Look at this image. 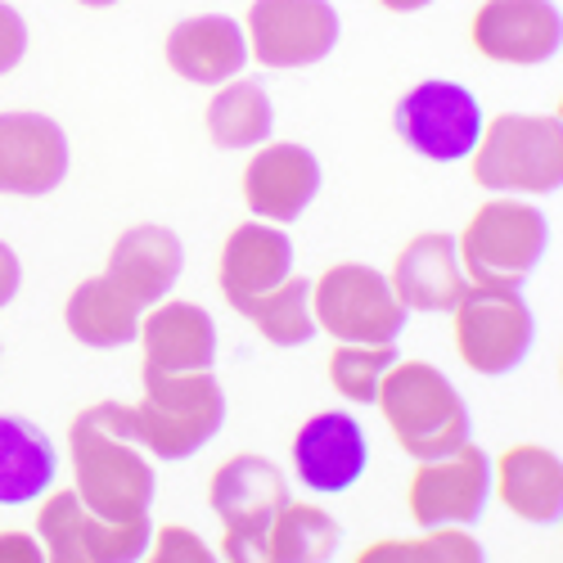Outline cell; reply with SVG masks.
Returning a JSON list of instances; mask_svg holds the SVG:
<instances>
[{"label":"cell","mask_w":563,"mask_h":563,"mask_svg":"<svg viewBox=\"0 0 563 563\" xmlns=\"http://www.w3.org/2000/svg\"><path fill=\"white\" fill-rule=\"evenodd\" d=\"M68 455L73 478L86 509H96L109 523H135L150 519L154 505V464L131 429V406L122 401H96L86 406L68 429Z\"/></svg>","instance_id":"obj_1"},{"label":"cell","mask_w":563,"mask_h":563,"mask_svg":"<svg viewBox=\"0 0 563 563\" xmlns=\"http://www.w3.org/2000/svg\"><path fill=\"white\" fill-rule=\"evenodd\" d=\"M225 424V393L212 369H145V397L131 406V429L154 460H185L203 451Z\"/></svg>","instance_id":"obj_2"},{"label":"cell","mask_w":563,"mask_h":563,"mask_svg":"<svg viewBox=\"0 0 563 563\" xmlns=\"http://www.w3.org/2000/svg\"><path fill=\"white\" fill-rule=\"evenodd\" d=\"M374 401H379L397 446L415 460H438L468 442V406L429 361H393Z\"/></svg>","instance_id":"obj_3"},{"label":"cell","mask_w":563,"mask_h":563,"mask_svg":"<svg viewBox=\"0 0 563 563\" xmlns=\"http://www.w3.org/2000/svg\"><path fill=\"white\" fill-rule=\"evenodd\" d=\"M474 180L492 195H554L563 185V126L550 113H500L474 145Z\"/></svg>","instance_id":"obj_4"},{"label":"cell","mask_w":563,"mask_h":563,"mask_svg":"<svg viewBox=\"0 0 563 563\" xmlns=\"http://www.w3.org/2000/svg\"><path fill=\"white\" fill-rule=\"evenodd\" d=\"M545 244H550V225L541 208L519 203V199H492L468 217L464 234L455 240V253H460L468 285L519 289L537 271Z\"/></svg>","instance_id":"obj_5"},{"label":"cell","mask_w":563,"mask_h":563,"mask_svg":"<svg viewBox=\"0 0 563 563\" xmlns=\"http://www.w3.org/2000/svg\"><path fill=\"white\" fill-rule=\"evenodd\" d=\"M208 500H212V514L225 528L221 554L234 559V563H266L271 519L289 505L285 474L262 455H234L212 474Z\"/></svg>","instance_id":"obj_6"},{"label":"cell","mask_w":563,"mask_h":563,"mask_svg":"<svg viewBox=\"0 0 563 563\" xmlns=\"http://www.w3.org/2000/svg\"><path fill=\"white\" fill-rule=\"evenodd\" d=\"M316 330L339 343H397L406 330V307L397 302L384 271L365 262H339L311 285Z\"/></svg>","instance_id":"obj_7"},{"label":"cell","mask_w":563,"mask_h":563,"mask_svg":"<svg viewBox=\"0 0 563 563\" xmlns=\"http://www.w3.org/2000/svg\"><path fill=\"white\" fill-rule=\"evenodd\" d=\"M455 311V347L474 374H509L537 339L532 307L519 289H478L468 285Z\"/></svg>","instance_id":"obj_8"},{"label":"cell","mask_w":563,"mask_h":563,"mask_svg":"<svg viewBox=\"0 0 563 563\" xmlns=\"http://www.w3.org/2000/svg\"><path fill=\"white\" fill-rule=\"evenodd\" d=\"M397 135L433 163H460L483 140V104L460 81H419L397 104Z\"/></svg>","instance_id":"obj_9"},{"label":"cell","mask_w":563,"mask_h":563,"mask_svg":"<svg viewBox=\"0 0 563 563\" xmlns=\"http://www.w3.org/2000/svg\"><path fill=\"white\" fill-rule=\"evenodd\" d=\"M36 537L55 563H131L150 550V519L109 523L86 509L77 492H51L36 514Z\"/></svg>","instance_id":"obj_10"},{"label":"cell","mask_w":563,"mask_h":563,"mask_svg":"<svg viewBox=\"0 0 563 563\" xmlns=\"http://www.w3.org/2000/svg\"><path fill=\"white\" fill-rule=\"evenodd\" d=\"M492 496V460L483 446L464 442L451 455L419 460L410 478V519L419 528H468L483 519Z\"/></svg>","instance_id":"obj_11"},{"label":"cell","mask_w":563,"mask_h":563,"mask_svg":"<svg viewBox=\"0 0 563 563\" xmlns=\"http://www.w3.org/2000/svg\"><path fill=\"white\" fill-rule=\"evenodd\" d=\"M244 36L266 68H311L339 45V14L330 0H253Z\"/></svg>","instance_id":"obj_12"},{"label":"cell","mask_w":563,"mask_h":563,"mask_svg":"<svg viewBox=\"0 0 563 563\" xmlns=\"http://www.w3.org/2000/svg\"><path fill=\"white\" fill-rule=\"evenodd\" d=\"M68 176V135L45 113H0V195L36 199Z\"/></svg>","instance_id":"obj_13"},{"label":"cell","mask_w":563,"mask_h":563,"mask_svg":"<svg viewBox=\"0 0 563 563\" xmlns=\"http://www.w3.org/2000/svg\"><path fill=\"white\" fill-rule=\"evenodd\" d=\"M369 464V442L361 424L347 410H320L294 438V468L298 483L320 492V496H339L361 483Z\"/></svg>","instance_id":"obj_14"},{"label":"cell","mask_w":563,"mask_h":563,"mask_svg":"<svg viewBox=\"0 0 563 563\" xmlns=\"http://www.w3.org/2000/svg\"><path fill=\"white\" fill-rule=\"evenodd\" d=\"M563 19L554 0H487L474 14L478 55L496 64H545L559 55Z\"/></svg>","instance_id":"obj_15"},{"label":"cell","mask_w":563,"mask_h":563,"mask_svg":"<svg viewBox=\"0 0 563 563\" xmlns=\"http://www.w3.org/2000/svg\"><path fill=\"white\" fill-rule=\"evenodd\" d=\"M320 190V163L302 145H257V154L244 167V203L257 212V221L285 225L307 212V203Z\"/></svg>","instance_id":"obj_16"},{"label":"cell","mask_w":563,"mask_h":563,"mask_svg":"<svg viewBox=\"0 0 563 563\" xmlns=\"http://www.w3.org/2000/svg\"><path fill=\"white\" fill-rule=\"evenodd\" d=\"M388 285L406 311H451L468 289V275L455 253V234L446 230L415 234L397 253Z\"/></svg>","instance_id":"obj_17"},{"label":"cell","mask_w":563,"mask_h":563,"mask_svg":"<svg viewBox=\"0 0 563 563\" xmlns=\"http://www.w3.org/2000/svg\"><path fill=\"white\" fill-rule=\"evenodd\" d=\"M167 64L195 86H225L249 64V36L225 14H199L167 32Z\"/></svg>","instance_id":"obj_18"},{"label":"cell","mask_w":563,"mask_h":563,"mask_svg":"<svg viewBox=\"0 0 563 563\" xmlns=\"http://www.w3.org/2000/svg\"><path fill=\"white\" fill-rule=\"evenodd\" d=\"M289 275H294V244L285 230H275L271 221H244L230 230L221 249V294L230 298V307L262 298L266 289L285 285Z\"/></svg>","instance_id":"obj_19"},{"label":"cell","mask_w":563,"mask_h":563,"mask_svg":"<svg viewBox=\"0 0 563 563\" xmlns=\"http://www.w3.org/2000/svg\"><path fill=\"white\" fill-rule=\"evenodd\" d=\"M185 253L167 225H131L109 253V279L140 307H154L180 279Z\"/></svg>","instance_id":"obj_20"},{"label":"cell","mask_w":563,"mask_h":563,"mask_svg":"<svg viewBox=\"0 0 563 563\" xmlns=\"http://www.w3.org/2000/svg\"><path fill=\"white\" fill-rule=\"evenodd\" d=\"M140 343H145V369H212L217 324L199 302H163L140 316Z\"/></svg>","instance_id":"obj_21"},{"label":"cell","mask_w":563,"mask_h":563,"mask_svg":"<svg viewBox=\"0 0 563 563\" xmlns=\"http://www.w3.org/2000/svg\"><path fill=\"white\" fill-rule=\"evenodd\" d=\"M492 487L500 500L528 523H559L563 514V464L554 451L519 442L509 446L496 468H492Z\"/></svg>","instance_id":"obj_22"},{"label":"cell","mask_w":563,"mask_h":563,"mask_svg":"<svg viewBox=\"0 0 563 563\" xmlns=\"http://www.w3.org/2000/svg\"><path fill=\"white\" fill-rule=\"evenodd\" d=\"M59 455L32 419L0 415V505H32L55 487Z\"/></svg>","instance_id":"obj_23"},{"label":"cell","mask_w":563,"mask_h":563,"mask_svg":"<svg viewBox=\"0 0 563 563\" xmlns=\"http://www.w3.org/2000/svg\"><path fill=\"white\" fill-rule=\"evenodd\" d=\"M140 316H145V307L131 302L109 275L81 279V285L68 294V307H64L68 334L77 343H86V347H122V343H135L140 339Z\"/></svg>","instance_id":"obj_24"},{"label":"cell","mask_w":563,"mask_h":563,"mask_svg":"<svg viewBox=\"0 0 563 563\" xmlns=\"http://www.w3.org/2000/svg\"><path fill=\"white\" fill-rule=\"evenodd\" d=\"M275 126L271 96L257 81H225L208 104V135L217 150H257Z\"/></svg>","instance_id":"obj_25"},{"label":"cell","mask_w":563,"mask_h":563,"mask_svg":"<svg viewBox=\"0 0 563 563\" xmlns=\"http://www.w3.org/2000/svg\"><path fill=\"white\" fill-rule=\"evenodd\" d=\"M339 541H343V528L334 523V514H324L320 505L289 500L271 519L266 563H320L339 550Z\"/></svg>","instance_id":"obj_26"},{"label":"cell","mask_w":563,"mask_h":563,"mask_svg":"<svg viewBox=\"0 0 563 563\" xmlns=\"http://www.w3.org/2000/svg\"><path fill=\"white\" fill-rule=\"evenodd\" d=\"M234 311L249 316L257 330H262V339L275 343V347H302V343H311V334H316V316H311V279H302V275H289L285 285L266 289L262 298L240 302Z\"/></svg>","instance_id":"obj_27"},{"label":"cell","mask_w":563,"mask_h":563,"mask_svg":"<svg viewBox=\"0 0 563 563\" xmlns=\"http://www.w3.org/2000/svg\"><path fill=\"white\" fill-rule=\"evenodd\" d=\"M393 361H397L393 343H343L330 356V384L347 401L369 406L374 397H379V384H384V374L393 369Z\"/></svg>","instance_id":"obj_28"},{"label":"cell","mask_w":563,"mask_h":563,"mask_svg":"<svg viewBox=\"0 0 563 563\" xmlns=\"http://www.w3.org/2000/svg\"><path fill=\"white\" fill-rule=\"evenodd\" d=\"M384 559H401V563H478L483 545L464 528H429L419 541H379V545L361 550V563H384Z\"/></svg>","instance_id":"obj_29"},{"label":"cell","mask_w":563,"mask_h":563,"mask_svg":"<svg viewBox=\"0 0 563 563\" xmlns=\"http://www.w3.org/2000/svg\"><path fill=\"white\" fill-rule=\"evenodd\" d=\"M154 559L158 563H208L212 559V550L190 532V528H163L158 532V541H154Z\"/></svg>","instance_id":"obj_30"},{"label":"cell","mask_w":563,"mask_h":563,"mask_svg":"<svg viewBox=\"0 0 563 563\" xmlns=\"http://www.w3.org/2000/svg\"><path fill=\"white\" fill-rule=\"evenodd\" d=\"M23 55H27V23L14 5L0 0V77H5L10 68H19Z\"/></svg>","instance_id":"obj_31"},{"label":"cell","mask_w":563,"mask_h":563,"mask_svg":"<svg viewBox=\"0 0 563 563\" xmlns=\"http://www.w3.org/2000/svg\"><path fill=\"white\" fill-rule=\"evenodd\" d=\"M45 545L23 537V532H0V559H19V563H41Z\"/></svg>","instance_id":"obj_32"},{"label":"cell","mask_w":563,"mask_h":563,"mask_svg":"<svg viewBox=\"0 0 563 563\" xmlns=\"http://www.w3.org/2000/svg\"><path fill=\"white\" fill-rule=\"evenodd\" d=\"M19 285H23V266H19V257H14L10 244H0V307H10V298L19 294Z\"/></svg>","instance_id":"obj_33"},{"label":"cell","mask_w":563,"mask_h":563,"mask_svg":"<svg viewBox=\"0 0 563 563\" xmlns=\"http://www.w3.org/2000/svg\"><path fill=\"white\" fill-rule=\"evenodd\" d=\"M384 10H393V14H410V10H424V5H433V0H379Z\"/></svg>","instance_id":"obj_34"},{"label":"cell","mask_w":563,"mask_h":563,"mask_svg":"<svg viewBox=\"0 0 563 563\" xmlns=\"http://www.w3.org/2000/svg\"><path fill=\"white\" fill-rule=\"evenodd\" d=\"M81 5H90V10H109V5H118V0H81Z\"/></svg>","instance_id":"obj_35"}]
</instances>
